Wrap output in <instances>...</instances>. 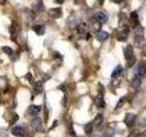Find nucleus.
<instances>
[{"mask_svg": "<svg viewBox=\"0 0 146 137\" xmlns=\"http://www.w3.org/2000/svg\"><path fill=\"white\" fill-rule=\"evenodd\" d=\"M31 127L35 132H42L43 131V124H42V122H41L40 119L38 118H35L33 120L31 121Z\"/></svg>", "mask_w": 146, "mask_h": 137, "instance_id": "nucleus-1", "label": "nucleus"}, {"mask_svg": "<svg viewBox=\"0 0 146 137\" xmlns=\"http://www.w3.org/2000/svg\"><path fill=\"white\" fill-rule=\"evenodd\" d=\"M48 14H49V16L53 18H58L62 15V10H61V8H59V7H55V8L49 9Z\"/></svg>", "mask_w": 146, "mask_h": 137, "instance_id": "nucleus-2", "label": "nucleus"}, {"mask_svg": "<svg viewBox=\"0 0 146 137\" xmlns=\"http://www.w3.org/2000/svg\"><path fill=\"white\" fill-rule=\"evenodd\" d=\"M18 32H19V27H18L16 23H13L10 27V34H11V39L12 40L16 41Z\"/></svg>", "mask_w": 146, "mask_h": 137, "instance_id": "nucleus-3", "label": "nucleus"}, {"mask_svg": "<svg viewBox=\"0 0 146 137\" xmlns=\"http://www.w3.org/2000/svg\"><path fill=\"white\" fill-rule=\"evenodd\" d=\"M41 109H42L41 106H38V105H30L27 111H29V113L30 114V115L36 116L41 112Z\"/></svg>", "mask_w": 146, "mask_h": 137, "instance_id": "nucleus-4", "label": "nucleus"}, {"mask_svg": "<svg viewBox=\"0 0 146 137\" xmlns=\"http://www.w3.org/2000/svg\"><path fill=\"white\" fill-rule=\"evenodd\" d=\"M146 74V65L144 63H140L139 66L136 68V75L138 77H143Z\"/></svg>", "mask_w": 146, "mask_h": 137, "instance_id": "nucleus-5", "label": "nucleus"}, {"mask_svg": "<svg viewBox=\"0 0 146 137\" xmlns=\"http://www.w3.org/2000/svg\"><path fill=\"white\" fill-rule=\"evenodd\" d=\"M128 35H129V29H128V27H123V29L119 33L117 39L119 41H124L127 39Z\"/></svg>", "mask_w": 146, "mask_h": 137, "instance_id": "nucleus-6", "label": "nucleus"}, {"mask_svg": "<svg viewBox=\"0 0 146 137\" xmlns=\"http://www.w3.org/2000/svg\"><path fill=\"white\" fill-rule=\"evenodd\" d=\"M135 118H136V115L134 113H131V112L127 113L125 118H124V120H123V122H124L125 124H127L128 126H131V125H132V123L134 122Z\"/></svg>", "mask_w": 146, "mask_h": 137, "instance_id": "nucleus-7", "label": "nucleus"}, {"mask_svg": "<svg viewBox=\"0 0 146 137\" xmlns=\"http://www.w3.org/2000/svg\"><path fill=\"white\" fill-rule=\"evenodd\" d=\"M11 132H12V134H14L15 136L21 137V136L25 135V129L22 126H16V127H14Z\"/></svg>", "mask_w": 146, "mask_h": 137, "instance_id": "nucleus-8", "label": "nucleus"}, {"mask_svg": "<svg viewBox=\"0 0 146 137\" xmlns=\"http://www.w3.org/2000/svg\"><path fill=\"white\" fill-rule=\"evenodd\" d=\"M95 104L97 105L99 108H104L105 107V102L103 99V96L102 94H98L95 97Z\"/></svg>", "mask_w": 146, "mask_h": 137, "instance_id": "nucleus-9", "label": "nucleus"}, {"mask_svg": "<svg viewBox=\"0 0 146 137\" xmlns=\"http://www.w3.org/2000/svg\"><path fill=\"white\" fill-rule=\"evenodd\" d=\"M95 18H96V20H97V21H99L100 23H104V22L107 21L108 16L104 12H98L95 15Z\"/></svg>", "mask_w": 146, "mask_h": 137, "instance_id": "nucleus-10", "label": "nucleus"}, {"mask_svg": "<svg viewBox=\"0 0 146 137\" xmlns=\"http://www.w3.org/2000/svg\"><path fill=\"white\" fill-rule=\"evenodd\" d=\"M43 90H44V86L43 83L41 82L40 80H38L35 82V85H34V90L36 94H39V93H42L43 92Z\"/></svg>", "mask_w": 146, "mask_h": 137, "instance_id": "nucleus-11", "label": "nucleus"}, {"mask_svg": "<svg viewBox=\"0 0 146 137\" xmlns=\"http://www.w3.org/2000/svg\"><path fill=\"white\" fill-rule=\"evenodd\" d=\"M80 24V18H78L76 17H71L68 19V25L70 27H77Z\"/></svg>", "mask_w": 146, "mask_h": 137, "instance_id": "nucleus-12", "label": "nucleus"}, {"mask_svg": "<svg viewBox=\"0 0 146 137\" xmlns=\"http://www.w3.org/2000/svg\"><path fill=\"white\" fill-rule=\"evenodd\" d=\"M124 56H125L126 59H128L129 58L133 56V48H132V46L128 45L127 47L125 48V49H124Z\"/></svg>", "mask_w": 146, "mask_h": 137, "instance_id": "nucleus-13", "label": "nucleus"}, {"mask_svg": "<svg viewBox=\"0 0 146 137\" xmlns=\"http://www.w3.org/2000/svg\"><path fill=\"white\" fill-rule=\"evenodd\" d=\"M109 38V33L105 31H100L98 35H97V39L100 42H104L105 40H107Z\"/></svg>", "mask_w": 146, "mask_h": 137, "instance_id": "nucleus-14", "label": "nucleus"}, {"mask_svg": "<svg viewBox=\"0 0 146 137\" xmlns=\"http://www.w3.org/2000/svg\"><path fill=\"white\" fill-rule=\"evenodd\" d=\"M141 84V77L138 76H134L133 80H131V87L133 89H138Z\"/></svg>", "mask_w": 146, "mask_h": 137, "instance_id": "nucleus-15", "label": "nucleus"}, {"mask_svg": "<svg viewBox=\"0 0 146 137\" xmlns=\"http://www.w3.org/2000/svg\"><path fill=\"white\" fill-rule=\"evenodd\" d=\"M134 33L135 36L138 37V38H143V34H144V29L143 27H141L140 25H137L135 27V29H134Z\"/></svg>", "mask_w": 146, "mask_h": 137, "instance_id": "nucleus-16", "label": "nucleus"}, {"mask_svg": "<svg viewBox=\"0 0 146 137\" xmlns=\"http://www.w3.org/2000/svg\"><path fill=\"white\" fill-rule=\"evenodd\" d=\"M123 70V68L121 65H118L113 70L112 73H111V78H117L119 77L121 74V72Z\"/></svg>", "mask_w": 146, "mask_h": 137, "instance_id": "nucleus-17", "label": "nucleus"}, {"mask_svg": "<svg viewBox=\"0 0 146 137\" xmlns=\"http://www.w3.org/2000/svg\"><path fill=\"white\" fill-rule=\"evenodd\" d=\"M33 30L39 36L44 35V33H45V27L41 25H35L33 27Z\"/></svg>", "mask_w": 146, "mask_h": 137, "instance_id": "nucleus-18", "label": "nucleus"}, {"mask_svg": "<svg viewBox=\"0 0 146 137\" xmlns=\"http://www.w3.org/2000/svg\"><path fill=\"white\" fill-rule=\"evenodd\" d=\"M103 122V117L102 114H97V116L95 117L94 119V122H93V125H95L96 127H100L102 125V123Z\"/></svg>", "mask_w": 146, "mask_h": 137, "instance_id": "nucleus-19", "label": "nucleus"}, {"mask_svg": "<svg viewBox=\"0 0 146 137\" xmlns=\"http://www.w3.org/2000/svg\"><path fill=\"white\" fill-rule=\"evenodd\" d=\"M139 20H138V16H137L136 12H131V23H132V26L136 27L139 25Z\"/></svg>", "mask_w": 146, "mask_h": 137, "instance_id": "nucleus-20", "label": "nucleus"}, {"mask_svg": "<svg viewBox=\"0 0 146 137\" xmlns=\"http://www.w3.org/2000/svg\"><path fill=\"white\" fill-rule=\"evenodd\" d=\"M77 31L80 35H84L87 33V29H86V25L85 24H80L77 27Z\"/></svg>", "mask_w": 146, "mask_h": 137, "instance_id": "nucleus-21", "label": "nucleus"}, {"mask_svg": "<svg viewBox=\"0 0 146 137\" xmlns=\"http://www.w3.org/2000/svg\"><path fill=\"white\" fill-rule=\"evenodd\" d=\"M84 130H85V132H86L87 134H91L92 131H93V123L92 122L87 123V124L85 125V127H84Z\"/></svg>", "mask_w": 146, "mask_h": 137, "instance_id": "nucleus-22", "label": "nucleus"}, {"mask_svg": "<svg viewBox=\"0 0 146 137\" xmlns=\"http://www.w3.org/2000/svg\"><path fill=\"white\" fill-rule=\"evenodd\" d=\"M126 61H127V65H128V67H132L135 64V62H136V58H135V56L133 55V56L129 58L128 59H126Z\"/></svg>", "mask_w": 146, "mask_h": 137, "instance_id": "nucleus-23", "label": "nucleus"}, {"mask_svg": "<svg viewBox=\"0 0 146 137\" xmlns=\"http://www.w3.org/2000/svg\"><path fill=\"white\" fill-rule=\"evenodd\" d=\"M2 50L3 51L6 53V54H7V55H9V56H10V55H12L13 54V49L10 48V47H7V46H4V47L2 48Z\"/></svg>", "mask_w": 146, "mask_h": 137, "instance_id": "nucleus-24", "label": "nucleus"}, {"mask_svg": "<svg viewBox=\"0 0 146 137\" xmlns=\"http://www.w3.org/2000/svg\"><path fill=\"white\" fill-rule=\"evenodd\" d=\"M124 102H125V98L124 97H122V98H121L120 99V100L118 102V103H117V105H116V107H115V110L117 111L118 109H120L123 104H124Z\"/></svg>", "mask_w": 146, "mask_h": 137, "instance_id": "nucleus-25", "label": "nucleus"}, {"mask_svg": "<svg viewBox=\"0 0 146 137\" xmlns=\"http://www.w3.org/2000/svg\"><path fill=\"white\" fill-rule=\"evenodd\" d=\"M92 27H93V29H94V30L99 31V30L100 29V22H99V21L93 22Z\"/></svg>", "mask_w": 146, "mask_h": 137, "instance_id": "nucleus-26", "label": "nucleus"}, {"mask_svg": "<svg viewBox=\"0 0 146 137\" xmlns=\"http://www.w3.org/2000/svg\"><path fill=\"white\" fill-rule=\"evenodd\" d=\"M26 78L27 80H29L30 82L32 81V75H31V73H27V74L26 75Z\"/></svg>", "mask_w": 146, "mask_h": 137, "instance_id": "nucleus-27", "label": "nucleus"}, {"mask_svg": "<svg viewBox=\"0 0 146 137\" xmlns=\"http://www.w3.org/2000/svg\"><path fill=\"white\" fill-rule=\"evenodd\" d=\"M70 134H72V135H75L74 130H73V128H72V125H71V124H70Z\"/></svg>", "mask_w": 146, "mask_h": 137, "instance_id": "nucleus-28", "label": "nucleus"}, {"mask_svg": "<svg viewBox=\"0 0 146 137\" xmlns=\"http://www.w3.org/2000/svg\"><path fill=\"white\" fill-rule=\"evenodd\" d=\"M17 119H18V116H17V114H16V115H15V118H14V120H13V121L11 122V124H13L14 122H16L17 121Z\"/></svg>", "mask_w": 146, "mask_h": 137, "instance_id": "nucleus-29", "label": "nucleus"}, {"mask_svg": "<svg viewBox=\"0 0 146 137\" xmlns=\"http://www.w3.org/2000/svg\"><path fill=\"white\" fill-rule=\"evenodd\" d=\"M141 124L143 125H144V126H146V117H144L143 120H141Z\"/></svg>", "mask_w": 146, "mask_h": 137, "instance_id": "nucleus-30", "label": "nucleus"}, {"mask_svg": "<svg viewBox=\"0 0 146 137\" xmlns=\"http://www.w3.org/2000/svg\"><path fill=\"white\" fill-rule=\"evenodd\" d=\"M58 4H63L64 2H65V0H55Z\"/></svg>", "mask_w": 146, "mask_h": 137, "instance_id": "nucleus-31", "label": "nucleus"}, {"mask_svg": "<svg viewBox=\"0 0 146 137\" xmlns=\"http://www.w3.org/2000/svg\"><path fill=\"white\" fill-rule=\"evenodd\" d=\"M121 1H122V0H112V2H114V3H117V4H120Z\"/></svg>", "mask_w": 146, "mask_h": 137, "instance_id": "nucleus-32", "label": "nucleus"}, {"mask_svg": "<svg viewBox=\"0 0 146 137\" xmlns=\"http://www.w3.org/2000/svg\"><path fill=\"white\" fill-rule=\"evenodd\" d=\"M7 2V0H0V5H5Z\"/></svg>", "mask_w": 146, "mask_h": 137, "instance_id": "nucleus-33", "label": "nucleus"}, {"mask_svg": "<svg viewBox=\"0 0 146 137\" xmlns=\"http://www.w3.org/2000/svg\"><path fill=\"white\" fill-rule=\"evenodd\" d=\"M91 137H102V135H100V134H94V135H92Z\"/></svg>", "mask_w": 146, "mask_h": 137, "instance_id": "nucleus-34", "label": "nucleus"}, {"mask_svg": "<svg viewBox=\"0 0 146 137\" xmlns=\"http://www.w3.org/2000/svg\"><path fill=\"white\" fill-rule=\"evenodd\" d=\"M103 2H104V0H99L100 5H102V4H103Z\"/></svg>", "mask_w": 146, "mask_h": 137, "instance_id": "nucleus-35", "label": "nucleus"}, {"mask_svg": "<svg viewBox=\"0 0 146 137\" xmlns=\"http://www.w3.org/2000/svg\"><path fill=\"white\" fill-rule=\"evenodd\" d=\"M0 137H7V136L4 135V134H0Z\"/></svg>", "mask_w": 146, "mask_h": 137, "instance_id": "nucleus-36", "label": "nucleus"}]
</instances>
